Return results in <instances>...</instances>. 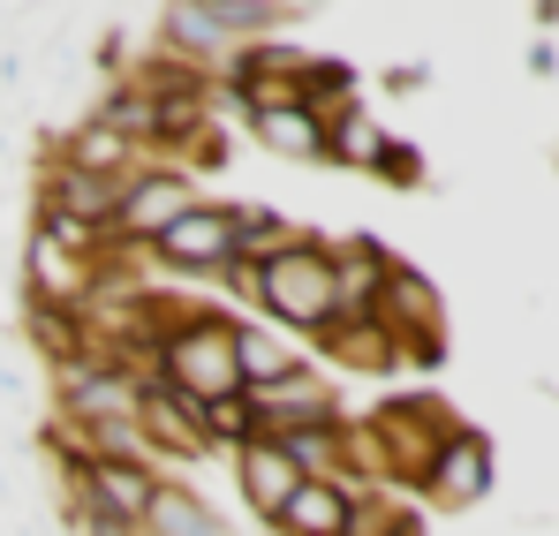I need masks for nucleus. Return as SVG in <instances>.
<instances>
[{
    "label": "nucleus",
    "mask_w": 559,
    "mask_h": 536,
    "mask_svg": "<svg viewBox=\"0 0 559 536\" xmlns=\"http://www.w3.org/2000/svg\"><path fill=\"white\" fill-rule=\"evenodd\" d=\"M159 385H175L182 401L212 408V401H235L242 393V370H235V310L219 302H197L182 325L159 341Z\"/></svg>",
    "instance_id": "1"
},
{
    "label": "nucleus",
    "mask_w": 559,
    "mask_h": 536,
    "mask_svg": "<svg viewBox=\"0 0 559 536\" xmlns=\"http://www.w3.org/2000/svg\"><path fill=\"white\" fill-rule=\"evenodd\" d=\"M265 325H280L287 341H302V348H318L325 333H333V258H325V235H302L295 250H280L265 258V310H258Z\"/></svg>",
    "instance_id": "2"
},
{
    "label": "nucleus",
    "mask_w": 559,
    "mask_h": 536,
    "mask_svg": "<svg viewBox=\"0 0 559 536\" xmlns=\"http://www.w3.org/2000/svg\"><path fill=\"white\" fill-rule=\"evenodd\" d=\"M144 258L159 265V279H175V287H219V272L242 258V212H235L227 196H204V204L182 212Z\"/></svg>",
    "instance_id": "3"
},
{
    "label": "nucleus",
    "mask_w": 559,
    "mask_h": 536,
    "mask_svg": "<svg viewBox=\"0 0 559 536\" xmlns=\"http://www.w3.org/2000/svg\"><path fill=\"white\" fill-rule=\"evenodd\" d=\"M371 325L385 333V348H393L401 362H439L447 356V295H439L416 265H401V258H393L385 287H378Z\"/></svg>",
    "instance_id": "4"
},
{
    "label": "nucleus",
    "mask_w": 559,
    "mask_h": 536,
    "mask_svg": "<svg viewBox=\"0 0 559 536\" xmlns=\"http://www.w3.org/2000/svg\"><path fill=\"white\" fill-rule=\"evenodd\" d=\"M204 204V181H189L182 167H159L144 159L136 175L121 181V219H114V250H152L182 212Z\"/></svg>",
    "instance_id": "5"
},
{
    "label": "nucleus",
    "mask_w": 559,
    "mask_h": 536,
    "mask_svg": "<svg viewBox=\"0 0 559 536\" xmlns=\"http://www.w3.org/2000/svg\"><path fill=\"white\" fill-rule=\"evenodd\" d=\"M491 484H499V453H491V439H484L476 424H454V439L431 453V468H424L416 499H424V507H439V514H468V507H484V499H491Z\"/></svg>",
    "instance_id": "6"
},
{
    "label": "nucleus",
    "mask_w": 559,
    "mask_h": 536,
    "mask_svg": "<svg viewBox=\"0 0 559 536\" xmlns=\"http://www.w3.org/2000/svg\"><path fill=\"white\" fill-rule=\"evenodd\" d=\"M136 378L114 370V362H61L53 370V424L61 431H92V424H129L136 416Z\"/></svg>",
    "instance_id": "7"
},
{
    "label": "nucleus",
    "mask_w": 559,
    "mask_h": 536,
    "mask_svg": "<svg viewBox=\"0 0 559 536\" xmlns=\"http://www.w3.org/2000/svg\"><path fill=\"white\" fill-rule=\"evenodd\" d=\"M136 431H144V453H152L159 476H182V468H204L212 461L204 424H197V401H182L159 378H144V393H136Z\"/></svg>",
    "instance_id": "8"
},
{
    "label": "nucleus",
    "mask_w": 559,
    "mask_h": 536,
    "mask_svg": "<svg viewBox=\"0 0 559 536\" xmlns=\"http://www.w3.org/2000/svg\"><path fill=\"white\" fill-rule=\"evenodd\" d=\"M250 401V424H258V439H287V431H310V424H333V416H348L341 408V378H325L318 362H302L295 378H280V385H258V393H242Z\"/></svg>",
    "instance_id": "9"
},
{
    "label": "nucleus",
    "mask_w": 559,
    "mask_h": 536,
    "mask_svg": "<svg viewBox=\"0 0 559 536\" xmlns=\"http://www.w3.org/2000/svg\"><path fill=\"white\" fill-rule=\"evenodd\" d=\"M325 258H333V310H341L333 325H364L385 272H393V250L371 235H348V242H325Z\"/></svg>",
    "instance_id": "10"
},
{
    "label": "nucleus",
    "mask_w": 559,
    "mask_h": 536,
    "mask_svg": "<svg viewBox=\"0 0 559 536\" xmlns=\"http://www.w3.org/2000/svg\"><path fill=\"white\" fill-rule=\"evenodd\" d=\"M227 468H235V499L250 507V522H258V529H273L280 507H287V499H295V484H302V476H295V461H287L280 446H265V439H250L242 453H227Z\"/></svg>",
    "instance_id": "11"
},
{
    "label": "nucleus",
    "mask_w": 559,
    "mask_h": 536,
    "mask_svg": "<svg viewBox=\"0 0 559 536\" xmlns=\"http://www.w3.org/2000/svg\"><path fill=\"white\" fill-rule=\"evenodd\" d=\"M136 536H235V522H227L189 476H159V491H152Z\"/></svg>",
    "instance_id": "12"
},
{
    "label": "nucleus",
    "mask_w": 559,
    "mask_h": 536,
    "mask_svg": "<svg viewBox=\"0 0 559 536\" xmlns=\"http://www.w3.org/2000/svg\"><path fill=\"white\" fill-rule=\"evenodd\" d=\"M302 362H310V348H302V341H287L280 325H265V318H235V370H242V393L295 378Z\"/></svg>",
    "instance_id": "13"
},
{
    "label": "nucleus",
    "mask_w": 559,
    "mask_h": 536,
    "mask_svg": "<svg viewBox=\"0 0 559 536\" xmlns=\"http://www.w3.org/2000/svg\"><path fill=\"white\" fill-rule=\"evenodd\" d=\"M250 136H258V152H273L287 167H325V121H318L310 106H273V114H258Z\"/></svg>",
    "instance_id": "14"
},
{
    "label": "nucleus",
    "mask_w": 559,
    "mask_h": 536,
    "mask_svg": "<svg viewBox=\"0 0 559 536\" xmlns=\"http://www.w3.org/2000/svg\"><path fill=\"white\" fill-rule=\"evenodd\" d=\"M348 514H356L348 484H295V499L280 507L273 536H348Z\"/></svg>",
    "instance_id": "15"
},
{
    "label": "nucleus",
    "mask_w": 559,
    "mask_h": 536,
    "mask_svg": "<svg viewBox=\"0 0 559 536\" xmlns=\"http://www.w3.org/2000/svg\"><path fill=\"white\" fill-rule=\"evenodd\" d=\"M385 129H378L364 106H348V114H333L325 121V167H356V175H378V159H385Z\"/></svg>",
    "instance_id": "16"
},
{
    "label": "nucleus",
    "mask_w": 559,
    "mask_h": 536,
    "mask_svg": "<svg viewBox=\"0 0 559 536\" xmlns=\"http://www.w3.org/2000/svg\"><path fill=\"white\" fill-rule=\"evenodd\" d=\"M348 536H424V514H416L401 491L364 484V491H356V514H348Z\"/></svg>",
    "instance_id": "17"
},
{
    "label": "nucleus",
    "mask_w": 559,
    "mask_h": 536,
    "mask_svg": "<svg viewBox=\"0 0 559 536\" xmlns=\"http://www.w3.org/2000/svg\"><path fill=\"white\" fill-rule=\"evenodd\" d=\"M235 212H242V258H258V265L280 258V250H295V242L310 235L302 219H287V212H273V204H235Z\"/></svg>",
    "instance_id": "18"
},
{
    "label": "nucleus",
    "mask_w": 559,
    "mask_h": 536,
    "mask_svg": "<svg viewBox=\"0 0 559 536\" xmlns=\"http://www.w3.org/2000/svg\"><path fill=\"white\" fill-rule=\"evenodd\" d=\"M197 424H204V446L212 453H242L258 439V424H250V401L235 393V401H212V408H197Z\"/></svg>",
    "instance_id": "19"
},
{
    "label": "nucleus",
    "mask_w": 559,
    "mask_h": 536,
    "mask_svg": "<svg viewBox=\"0 0 559 536\" xmlns=\"http://www.w3.org/2000/svg\"><path fill=\"white\" fill-rule=\"evenodd\" d=\"M219 287L242 302L235 318H258V310H265V265H258V258H235V265L219 272Z\"/></svg>",
    "instance_id": "20"
},
{
    "label": "nucleus",
    "mask_w": 559,
    "mask_h": 536,
    "mask_svg": "<svg viewBox=\"0 0 559 536\" xmlns=\"http://www.w3.org/2000/svg\"><path fill=\"white\" fill-rule=\"evenodd\" d=\"M23 91H31V46H15V38H8V46H0V106H8V98H23Z\"/></svg>",
    "instance_id": "21"
},
{
    "label": "nucleus",
    "mask_w": 559,
    "mask_h": 536,
    "mask_svg": "<svg viewBox=\"0 0 559 536\" xmlns=\"http://www.w3.org/2000/svg\"><path fill=\"white\" fill-rule=\"evenodd\" d=\"M378 175H385V181H416V152H408V144H385Z\"/></svg>",
    "instance_id": "22"
},
{
    "label": "nucleus",
    "mask_w": 559,
    "mask_h": 536,
    "mask_svg": "<svg viewBox=\"0 0 559 536\" xmlns=\"http://www.w3.org/2000/svg\"><path fill=\"white\" fill-rule=\"evenodd\" d=\"M23 393H31V378H23V362H0V401H8V408H15V401H23Z\"/></svg>",
    "instance_id": "23"
},
{
    "label": "nucleus",
    "mask_w": 559,
    "mask_h": 536,
    "mask_svg": "<svg viewBox=\"0 0 559 536\" xmlns=\"http://www.w3.org/2000/svg\"><path fill=\"white\" fill-rule=\"evenodd\" d=\"M424 76H431V69H393V76H385V91H424Z\"/></svg>",
    "instance_id": "24"
},
{
    "label": "nucleus",
    "mask_w": 559,
    "mask_h": 536,
    "mask_svg": "<svg viewBox=\"0 0 559 536\" xmlns=\"http://www.w3.org/2000/svg\"><path fill=\"white\" fill-rule=\"evenodd\" d=\"M530 23H537V31H559V0H537V8H530Z\"/></svg>",
    "instance_id": "25"
},
{
    "label": "nucleus",
    "mask_w": 559,
    "mask_h": 536,
    "mask_svg": "<svg viewBox=\"0 0 559 536\" xmlns=\"http://www.w3.org/2000/svg\"><path fill=\"white\" fill-rule=\"evenodd\" d=\"M84 536H136V529H114V522H84Z\"/></svg>",
    "instance_id": "26"
},
{
    "label": "nucleus",
    "mask_w": 559,
    "mask_h": 536,
    "mask_svg": "<svg viewBox=\"0 0 559 536\" xmlns=\"http://www.w3.org/2000/svg\"><path fill=\"white\" fill-rule=\"evenodd\" d=\"M8 507H15V484H8V468H0V514H8Z\"/></svg>",
    "instance_id": "27"
}]
</instances>
